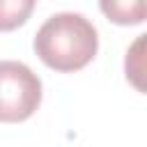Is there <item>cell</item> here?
<instances>
[{"label":"cell","instance_id":"obj_1","mask_svg":"<svg viewBox=\"0 0 147 147\" xmlns=\"http://www.w3.org/2000/svg\"><path fill=\"white\" fill-rule=\"evenodd\" d=\"M34 53L55 71H78L99 51V32L90 18L76 11L48 16L34 34Z\"/></svg>","mask_w":147,"mask_h":147},{"label":"cell","instance_id":"obj_2","mask_svg":"<svg viewBox=\"0 0 147 147\" xmlns=\"http://www.w3.org/2000/svg\"><path fill=\"white\" fill-rule=\"evenodd\" d=\"M41 103L39 76L18 60H0V122H25Z\"/></svg>","mask_w":147,"mask_h":147},{"label":"cell","instance_id":"obj_3","mask_svg":"<svg viewBox=\"0 0 147 147\" xmlns=\"http://www.w3.org/2000/svg\"><path fill=\"white\" fill-rule=\"evenodd\" d=\"M101 11L119 23V25H136L145 21V2L142 0H133V2H101L99 5Z\"/></svg>","mask_w":147,"mask_h":147},{"label":"cell","instance_id":"obj_4","mask_svg":"<svg viewBox=\"0 0 147 147\" xmlns=\"http://www.w3.org/2000/svg\"><path fill=\"white\" fill-rule=\"evenodd\" d=\"M32 9H34L32 0H0V30L7 32L23 25Z\"/></svg>","mask_w":147,"mask_h":147}]
</instances>
